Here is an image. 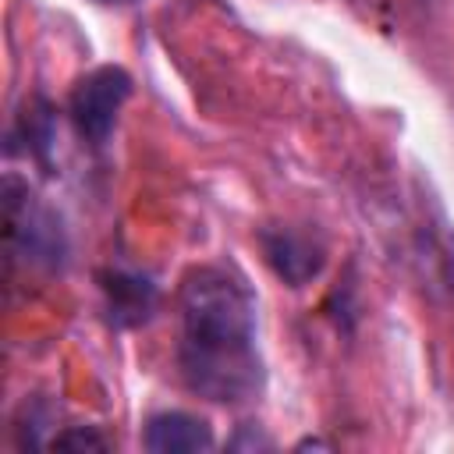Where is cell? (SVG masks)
<instances>
[{"label":"cell","mask_w":454,"mask_h":454,"mask_svg":"<svg viewBox=\"0 0 454 454\" xmlns=\"http://www.w3.org/2000/svg\"><path fill=\"white\" fill-rule=\"evenodd\" d=\"M177 309V365L188 390L216 404L255 397L262 390V358L255 348V301L248 287L220 266H199L181 280Z\"/></svg>","instance_id":"obj_1"},{"label":"cell","mask_w":454,"mask_h":454,"mask_svg":"<svg viewBox=\"0 0 454 454\" xmlns=\"http://www.w3.org/2000/svg\"><path fill=\"white\" fill-rule=\"evenodd\" d=\"M4 234H7V248L32 266L53 270L64 262L67 241L60 216L50 206H43L35 192L18 177L4 181Z\"/></svg>","instance_id":"obj_2"},{"label":"cell","mask_w":454,"mask_h":454,"mask_svg":"<svg viewBox=\"0 0 454 454\" xmlns=\"http://www.w3.org/2000/svg\"><path fill=\"white\" fill-rule=\"evenodd\" d=\"M131 96V74L117 64H103L92 67L89 74L78 78V85L71 89V124L82 135V142H89L92 149H103L110 142V131L117 124L121 106Z\"/></svg>","instance_id":"obj_3"},{"label":"cell","mask_w":454,"mask_h":454,"mask_svg":"<svg viewBox=\"0 0 454 454\" xmlns=\"http://www.w3.org/2000/svg\"><path fill=\"white\" fill-rule=\"evenodd\" d=\"M262 255L270 270L287 284V287H305L316 280L326 266V245L316 231L305 227H266L259 234Z\"/></svg>","instance_id":"obj_4"},{"label":"cell","mask_w":454,"mask_h":454,"mask_svg":"<svg viewBox=\"0 0 454 454\" xmlns=\"http://www.w3.org/2000/svg\"><path fill=\"white\" fill-rule=\"evenodd\" d=\"M99 287L106 294V312L114 326H138L156 312V287L128 270H106L99 277Z\"/></svg>","instance_id":"obj_5"},{"label":"cell","mask_w":454,"mask_h":454,"mask_svg":"<svg viewBox=\"0 0 454 454\" xmlns=\"http://www.w3.org/2000/svg\"><path fill=\"white\" fill-rule=\"evenodd\" d=\"M209 447H213V429L199 415L160 411L145 422V450L153 454H195Z\"/></svg>","instance_id":"obj_6"},{"label":"cell","mask_w":454,"mask_h":454,"mask_svg":"<svg viewBox=\"0 0 454 454\" xmlns=\"http://www.w3.org/2000/svg\"><path fill=\"white\" fill-rule=\"evenodd\" d=\"M50 447H53V450H106L110 443H106L96 429H89V426H71V429L57 433V436L50 440Z\"/></svg>","instance_id":"obj_7"},{"label":"cell","mask_w":454,"mask_h":454,"mask_svg":"<svg viewBox=\"0 0 454 454\" xmlns=\"http://www.w3.org/2000/svg\"><path fill=\"white\" fill-rule=\"evenodd\" d=\"M443 266H447V280H450V287H454V241L447 245V255H443Z\"/></svg>","instance_id":"obj_8"},{"label":"cell","mask_w":454,"mask_h":454,"mask_svg":"<svg viewBox=\"0 0 454 454\" xmlns=\"http://www.w3.org/2000/svg\"><path fill=\"white\" fill-rule=\"evenodd\" d=\"M96 4H103V7H128V4H138V0H96Z\"/></svg>","instance_id":"obj_9"}]
</instances>
